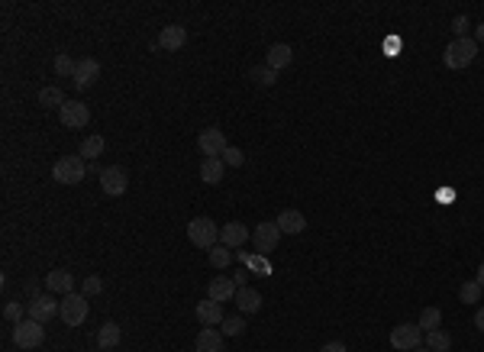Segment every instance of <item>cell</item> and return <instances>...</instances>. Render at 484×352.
Returning a JSON list of instances; mask_svg holds the SVG:
<instances>
[{
  "mask_svg": "<svg viewBox=\"0 0 484 352\" xmlns=\"http://www.w3.org/2000/svg\"><path fill=\"white\" fill-rule=\"evenodd\" d=\"M478 58V42L475 39H452L446 46V52H442V62H446V68H452V72H462V68H468L472 62Z\"/></svg>",
  "mask_w": 484,
  "mask_h": 352,
  "instance_id": "6da1fadb",
  "label": "cell"
},
{
  "mask_svg": "<svg viewBox=\"0 0 484 352\" xmlns=\"http://www.w3.org/2000/svg\"><path fill=\"white\" fill-rule=\"evenodd\" d=\"M187 240L194 242L197 249H214L220 242V226H216L210 217H194L187 223Z\"/></svg>",
  "mask_w": 484,
  "mask_h": 352,
  "instance_id": "7a4b0ae2",
  "label": "cell"
},
{
  "mask_svg": "<svg viewBox=\"0 0 484 352\" xmlns=\"http://www.w3.org/2000/svg\"><path fill=\"white\" fill-rule=\"evenodd\" d=\"M84 175H87V165H84L81 156H62L52 165V178L58 185H81Z\"/></svg>",
  "mask_w": 484,
  "mask_h": 352,
  "instance_id": "3957f363",
  "label": "cell"
},
{
  "mask_svg": "<svg viewBox=\"0 0 484 352\" xmlns=\"http://www.w3.org/2000/svg\"><path fill=\"white\" fill-rule=\"evenodd\" d=\"M87 310H91L87 297L75 294V291L58 301V317H62V324H65V326H81L84 320H87Z\"/></svg>",
  "mask_w": 484,
  "mask_h": 352,
  "instance_id": "277c9868",
  "label": "cell"
},
{
  "mask_svg": "<svg viewBox=\"0 0 484 352\" xmlns=\"http://www.w3.org/2000/svg\"><path fill=\"white\" fill-rule=\"evenodd\" d=\"M42 340H46V324H39V320H29L26 317L23 324L13 326V343L19 349H39Z\"/></svg>",
  "mask_w": 484,
  "mask_h": 352,
  "instance_id": "5b68a950",
  "label": "cell"
},
{
  "mask_svg": "<svg viewBox=\"0 0 484 352\" xmlns=\"http://www.w3.org/2000/svg\"><path fill=\"white\" fill-rule=\"evenodd\" d=\"M197 149H200L204 158H223V152L230 149L226 133L220 130V126H207V130H200V136H197Z\"/></svg>",
  "mask_w": 484,
  "mask_h": 352,
  "instance_id": "8992f818",
  "label": "cell"
},
{
  "mask_svg": "<svg viewBox=\"0 0 484 352\" xmlns=\"http://www.w3.org/2000/svg\"><path fill=\"white\" fill-rule=\"evenodd\" d=\"M126 187H130V175H126V168L123 165L101 168V191L107 197H123L126 194Z\"/></svg>",
  "mask_w": 484,
  "mask_h": 352,
  "instance_id": "52a82bcc",
  "label": "cell"
},
{
  "mask_svg": "<svg viewBox=\"0 0 484 352\" xmlns=\"http://www.w3.org/2000/svg\"><path fill=\"white\" fill-rule=\"evenodd\" d=\"M423 336L426 333H423L417 324H397L391 330V346L397 352H413L420 343H423Z\"/></svg>",
  "mask_w": 484,
  "mask_h": 352,
  "instance_id": "ba28073f",
  "label": "cell"
},
{
  "mask_svg": "<svg viewBox=\"0 0 484 352\" xmlns=\"http://www.w3.org/2000/svg\"><path fill=\"white\" fill-rule=\"evenodd\" d=\"M58 117H62V123H65L68 130H84L91 123V110L81 101H65V107L58 110Z\"/></svg>",
  "mask_w": 484,
  "mask_h": 352,
  "instance_id": "9c48e42d",
  "label": "cell"
},
{
  "mask_svg": "<svg viewBox=\"0 0 484 352\" xmlns=\"http://www.w3.org/2000/svg\"><path fill=\"white\" fill-rule=\"evenodd\" d=\"M278 240H281V230H278V223H275V220L259 223V226L252 230V242H255V249H259V252L278 249Z\"/></svg>",
  "mask_w": 484,
  "mask_h": 352,
  "instance_id": "30bf717a",
  "label": "cell"
},
{
  "mask_svg": "<svg viewBox=\"0 0 484 352\" xmlns=\"http://www.w3.org/2000/svg\"><path fill=\"white\" fill-rule=\"evenodd\" d=\"M26 314H29V320L49 324L52 317H58V301H52L49 294H39V297H33V301L26 304Z\"/></svg>",
  "mask_w": 484,
  "mask_h": 352,
  "instance_id": "8fae6325",
  "label": "cell"
},
{
  "mask_svg": "<svg viewBox=\"0 0 484 352\" xmlns=\"http://www.w3.org/2000/svg\"><path fill=\"white\" fill-rule=\"evenodd\" d=\"M97 78H101V62H97V58H81V62H78V68H75V78H71V81H75L78 91H87V87H91Z\"/></svg>",
  "mask_w": 484,
  "mask_h": 352,
  "instance_id": "7c38bea8",
  "label": "cell"
},
{
  "mask_svg": "<svg viewBox=\"0 0 484 352\" xmlns=\"http://www.w3.org/2000/svg\"><path fill=\"white\" fill-rule=\"evenodd\" d=\"M197 320H200V324L204 326H220L226 320V314H223V304H220V301H214V297H207V301H200V304H197Z\"/></svg>",
  "mask_w": 484,
  "mask_h": 352,
  "instance_id": "4fadbf2b",
  "label": "cell"
},
{
  "mask_svg": "<svg viewBox=\"0 0 484 352\" xmlns=\"http://www.w3.org/2000/svg\"><path fill=\"white\" fill-rule=\"evenodd\" d=\"M46 291L49 294H71L75 291V275L71 271H65V269H55V271H49L46 275Z\"/></svg>",
  "mask_w": 484,
  "mask_h": 352,
  "instance_id": "5bb4252c",
  "label": "cell"
},
{
  "mask_svg": "<svg viewBox=\"0 0 484 352\" xmlns=\"http://www.w3.org/2000/svg\"><path fill=\"white\" fill-rule=\"evenodd\" d=\"M184 42H187V29L181 26V23H171V26H165L159 33V49H165V52L184 49Z\"/></svg>",
  "mask_w": 484,
  "mask_h": 352,
  "instance_id": "9a60e30c",
  "label": "cell"
},
{
  "mask_svg": "<svg viewBox=\"0 0 484 352\" xmlns=\"http://www.w3.org/2000/svg\"><path fill=\"white\" fill-rule=\"evenodd\" d=\"M236 291H239V287H236V281L230 278V275H216V278L210 281V287H207V294L214 297V301H220V304H223V301H236Z\"/></svg>",
  "mask_w": 484,
  "mask_h": 352,
  "instance_id": "2e32d148",
  "label": "cell"
},
{
  "mask_svg": "<svg viewBox=\"0 0 484 352\" xmlns=\"http://www.w3.org/2000/svg\"><path fill=\"white\" fill-rule=\"evenodd\" d=\"M220 242L230 246V249H236V246H242V242H249V230H245V223H239V220L223 223V226H220Z\"/></svg>",
  "mask_w": 484,
  "mask_h": 352,
  "instance_id": "e0dca14e",
  "label": "cell"
},
{
  "mask_svg": "<svg viewBox=\"0 0 484 352\" xmlns=\"http://www.w3.org/2000/svg\"><path fill=\"white\" fill-rule=\"evenodd\" d=\"M275 223H278V230L288 233V236H297V233L307 230V220H304V213L300 210H281Z\"/></svg>",
  "mask_w": 484,
  "mask_h": 352,
  "instance_id": "ac0fdd59",
  "label": "cell"
},
{
  "mask_svg": "<svg viewBox=\"0 0 484 352\" xmlns=\"http://www.w3.org/2000/svg\"><path fill=\"white\" fill-rule=\"evenodd\" d=\"M194 349L197 352H223V333H220L216 326H204V330L197 333Z\"/></svg>",
  "mask_w": 484,
  "mask_h": 352,
  "instance_id": "d6986e66",
  "label": "cell"
},
{
  "mask_svg": "<svg viewBox=\"0 0 484 352\" xmlns=\"http://www.w3.org/2000/svg\"><path fill=\"white\" fill-rule=\"evenodd\" d=\"M223 175H226L223 158H204V162H200V181H204V185H220Z\"/></svg>",
  "mask_w": 484,
  "mask_h": 352,
  "instance_id": "ffe728a7",
  "label": "cell"
},
{
  "mask_svg": "<svg viewBox=\"0 0 484 352\" xmlns=\"http://www.w3.org/2000/svg\"><path fill=\"white\" fill-rule=\"evenodd\" d=\"M291 58H294V49H291L288 42H275V46L268 49V68L271 72H284V68L291 65Z\"/></svg>",
  "mask_w": 484,
  "mask_h": 352,
  "instance_id": "44dd1931",
  "label": "cell"
},
{
  "mask_svg": "<svg viewBox=\"0 0 484 352\" xmlns=\"http://www.w3.org/2000/svg\"><path fill=\"white\" fill-rule=\"evenodd\" d=\"M236 307H239L242 314H255L261 307V294L255 287H239V291H236Z\"/></svg>",
  "mask_w": 484,
  "mask_h": 352,
  "instance_id": "7402d4cb",
  "label": "cell"
},
{
  "mask_svg": "<svg viewBox=\"0 0 484 352\" xmlns=\"http://www.w3.org/2000/svg\"><path fill=\"white\" fill-rule=\"evenodd\" d=\"M120 340H123V330L116 324H103L101 326V333H97V349H116L120 346Z\"/></svg>",
  "mask_w": 484,
  "mask_h": 352,
  "instance_id": "603a6c76",
  "label": "cell"
},
{
  "mask_svg": "<svg viewBox=\"0 0 484 352\" xmlns=\"http://www.w3.org/2000/svg\"><path fill=\"white\" fill-rule=\"evenodd\" d=\"M423 343H426V349H433V352H449L452 349V336H449L446 330H433V333L423 336Z\"/></svg>",
  "mask_w": 484,
  "mask_h": 352,
  "instance_id": "cb8c5ba5",
  "label": "cell"
},
{
  "mask_svg": "<svg viewBox=\"0 0 484 352\" xmlns=\"http://www.w3.org/2000/svg\"><path fill=\"white\" fill-rule=\"evenodd\" d=\"M439 324H442V310L439 307H423V314H420V330L423 333H433V330H439Z\"/></svg>",
  "mask_w": 484,
  "mask_h": 352,
  "instance_id": "d4e9b609",
  "label": "cell"
},
{
  "mask_svg": "<svg viewBox=\"0 0 484 352\" xmlns=\"http://www.w3.org/2000/svg\"><path fill=\"white\" fill-rule=\"evenodd\" d=\"M65 101L68 97L62 87H42V91H39V103H42V107H58V110H62Z\"/></svg>",
  "mask_w": 484,
  "mask_h": 352,
  "instance_id": "484cf974",
  "label": "cell"
},
{
  "mask_svg": "<svg viewBox=\"0 0 484 352\" xmlns=\"http://www.w3.org/2000/svg\"><path fill=\"white\" fill-rule=\"evenodd\" d=\"M103 149H107L103 136H87V140L81 142V152H78V156H81V158H101Z\"/></svg>",
  "mask_w": 484,
  "mask_h": 352,
  "instance_id": "4316f807",
  "label": "cell"
},
{
  "mask_svg": "<svg viewBox=\"0 0 484 352\" xmlns=\"http://www.w3.org/2000/svg\"><path fill=\"white\" fill-rule=\"evenodd\" d=\"M481 294H484V287L478 285V281H465V285L458 287V301H462V304H478Z\"/></svg>",
  "mask_w": 484,
  "mask_h": 352,
  "instance_id": "83f0119b",
  "label": "cell"
},
{
  "mask_svg": "<svg viewBox=\"0 0 484 352\" xmlns=\"http://www.w3.org/2000/svg\"><path fill=\"white\" fill-rule=\"evenodd\" d=\"M275 74L278 72H271L268 65H259V68H249V81L259 84V87H271V84H275Z\"/></svg>",
  "mask_w": 484,
  "mask_h": 352,
  "instance_id": "f1b7e54d",
  "label": "cell"
},
{
  "mask_svg": "<svg viewBox=\"0 0 484 352\" xmlns=\"http://www.w3.org/2000/svg\"><path fill=\"white\" fill-rule=\"evenodd\" d=\"M230 262H233V252H230V246L216 242L214 249H210V265H214V269H226Z\"/></svg>",
  "mask_w": 484,
  "mask_h": 352,
  "instance_id": "f546056e",
  "label": "cell"
},
{
  "mask_svg": "<svg viewBox=\"0 0 484 352\" xmlns=\"http://www.w3.org/2000/svg\"><path fill=\"white\" fill-rule=\"evenodd\" d=\"M23 314H26V307L19 304V301H7V304H3V320H7V324H13V326L23 324V320H26Z\"/></svg>",
  "mask_w": 484,
  "mask_h": 352,
  "instance_id": "4dcf8cb0",
  "label": "cell"
},
{
  "mask_svg": "<svg viewBox=\"0 0 484 352\" xmlns=\"http://www.w3.org/2000/svg\"><path fill=\"white\" fill-rule=\"evenodd\" d=\"M75 68H78V62H71L65 52H58L55 62H52V72L62 74V78H75Z\"/></svg>",
  "mask_w": 484,
  "mask_h": 352,
  "instance_id": "1f68e13d",
  "label": "cell"
},
{
  "mask_svg": "<svg viewBox=\"0 0 484 352\" xmlns=\"http://www.w3.org/2000/svg\"><path fill=\"white\" fill-rule=\"evenodd\" d=\"M220 333L223 336H242L245 333V320H242V317H226L223 324H220Z\"/></svg>",
  "mask_w": 484,
  "mask_h": 352,
  "instance_id": "d6a6232c",
  "label": "cell"
},
{
  "mask_svg": "<svg viewBox=\"0 0 484 352\" xmlns=\"http://www.w3.org/2000/svg\"><path fill=\"white\" fill-rule=\"evenodd\" d=\"M81 291H84V297L101 294V291H103V278H101V275H87V278H84V285H81Z\"/></svg>",
  "mask_w": 484,
  "mask_h": 352,
  "instance_id": "836d02e7",
  "label": "cell"
},
{
  "mask_svg": "<svg viewBox=\"0 0 484 352\" xmlns=\"http://www.w3.org/2000/svg\"><path fill=\"white\" fill-rule=\"evenodd\" d=\"M223 162L230 168H239V165H245V152H242V149H236V146H230L223 152Z\"/></svg>",
  "mask_w": 484,
  "mask_h": 352,
  "instance_id": "e575fe53",
  "label": "cell"
},
{
  "mask_svg": "<svg viewBox=\"0 0 484 352\" xmlns=\"http://www.w3.org/2000/svg\"><path fill=\"white\" fill-rule=\"evenodd\" d=\"M452 33H456V39H465V33H468V17H456V19H452Z\"/></svg>",
  "mask_w": 484,
  "mask_h": 352,
  "instance_id": "d590c367",
  "label": "cell"
},
{
  "mask_svg": "<svg viewBox=\"0 0 484 352\" xmlns=\"http://www.w3.org/2000/svg\"><path fill=\"white\" fill-rule=\"evenodd\" d=\"M320 352H349V349H345V343H326Z\"/></svg>",
  "mask_w": 484,
  "mask_h": 352,
  "instance_id": "8d00e7d4",
  "label": "cell"
},
{
  "mask_svg": "<svg viewBox=\"0 0 484 352\" xmlns=\"http://www.w3.org/2000/svg\"><path fill=\"white\" fill-rule=\"evenodd\" d=\"M233 281H236V287H249V285H245V271H236Z\"/></svg>",
  "mask_w": 484,
  "mask_h": 352,
  "instance_id": "74e56055",
  "label": "cell"
},
{
  "mask_svg": "<svg viewBox=\"0 0 484 352\" xmlns=\"http://www.w3.org/2000/svg\"><path fill=\"white\" fill-rule=\"evenodd\" d=\"M475 326H478V330H481V333H484V307H481V310H478V314H475Z\"/></svg>",
  "mask_w": 484,
  "mask_h": 352,
  "instance_id": "f35d334b",
  "label": "cell"
},
{
  "mask_svg": "<svg viewBox=\"0 0 484 352\" xmlns=\"http://www.w3.org/2000/svg\"><path fill=\"white\" fill-rule=\"evenodd\" d=\"M475 42H484V23H478V29H475Z\"/></svg>",
  "mask_w": 484,
  "mask_h": 352,
  "instance_id": "ab89813d",
  "label": "cell"
},
{
  "mask_svg": "<svg viewBox=\"0 0 484 352\" xmlns=\"http://www.w3.org/2000/svg\"><path fill=\"white\" fill-rule=\"evenodd\" d=\"M475 281L484 287V262H481V265H478V278H475Z\"/></svg>",
  "mask_w": 484,
  "mask_h": 352,
  "instance_id": "60d3db41",
  "label": "cell"
},
{
  "mask_svg": "<svg viewBox=\"0 0 484 352\" xmlns=\"http://www.w3.org/2000/svg\"><path fill=\"white\" fill-rule=\"evenodd\" d=\"M413 352H433V349H426V346H417V349H413Z\"/></svg>",
  "mask_w": 484,
  "mask_h": 352,
  "instance_id": "b9f144b4",
  "label": "cell"
}]
</instances>
